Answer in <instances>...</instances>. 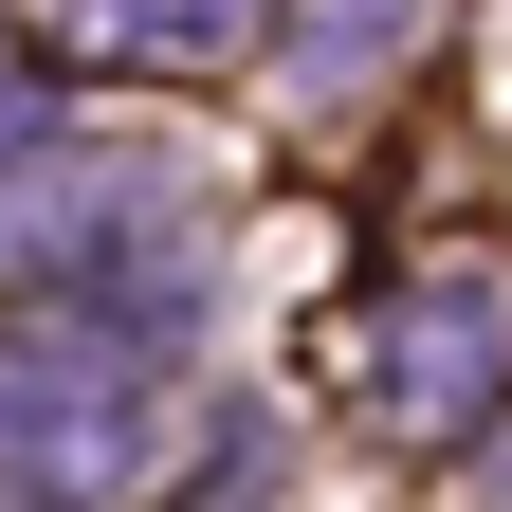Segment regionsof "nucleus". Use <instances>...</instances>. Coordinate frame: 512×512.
<instances>
[{
  "mask_svg": "<svg viewBox=\"0 0 512 512\" xmlns=\"http://www.w3.org/2000/svg\"><path fill=\"white\" fill-rule=\"evenodd\" d=\"M165 458V366L110 311H19L0 330V512H110Z\"/></svg>",
  "mask_w": 512,
  "mask_h": 512,
  "instance_id": "nucleus-1",
  "label": "nucleus"
},
{
  "mask_svg": "<svg viewBox=\"0 0 512 512\" xmlns=\"http://www.w3.org/2000/svg\"><path fill=\"white\" fill-rule=\"evenodd\" d=\"M494 384H512V275H476V256L421 275V293L366 330V421H384V439H476Z\"/></svg>",
  "mask_w": 512,
  "mask_h": 512,
  "instance_id": "nucleus-2",
  "label": "nucleus"
},
{
  "mask_svg": "<svg viewBox=\"0 0 512 512\" xmlns=\"http://www.w3.org/2000/svg\"><path fill=\"white\" fill-rule=\"evenodd\" d=\"M128 220H165V165H128V147H37V165H0V275H92Z\"/></svg>",
  "mask_w": 512,
  "mask_h": 512,
  "instance_id": "nucleus-3",
  "label": "nucleus"
},
{
  "mask_svg": "<svg viewBox=\"0 0 512 512\" xmlns=\"http://www.w3.org/2000/svg\"><path fill=\"white\" fill-rule=\"evenodd\" d=\"M421 19H439V0H293V19H275V74L311 110H348V92H384L421 55Z\"/></svg>",
  "mask_w": 512,
  "mask_h": 512,
  "instance_id": "nucleus-4",
  "label": "nucleus"
},
{
  "mask_svg": "<svg viewBox=\"0 0 512 512\" xmlns=\"http://www.w3.org/2000/svg\"><path fill=\"white\" fill-rule=\"evenodd\" d=\"M74 55H147V74H202V55L256 37V0H37Z\"/></svg>",
  "mask_w": 512,
  "mask_h": 512,
  "instance_id": "nucleus-5",
  "label": "nucleus"
}]
</instances>
